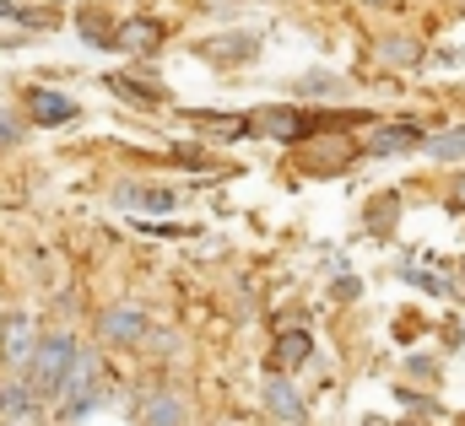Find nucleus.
Instances as JSON below:
<instances>
[{"mask_svg": "<svg viewBox=\"0 0 465 426\" xmlns=\"http://www.w3.org/2000/svg\"><path fill=\"white\" fill-rule=\"evenodd\" d=\"M141 426H190V400L179 389H152L141 400Z\"/></svg>", "mask_w": 465, "mask_h": 426, "instance_id": "obj_9", "label": "nucleus"}, {"mask_svg": "<svg viewBox=\"0 0 465 426\" xmlns=\"http://www.w3.org/2000/svg\"><path fill=\"white\" fill-rule=\"evenodd\" d=\"M104 400H109V378H104V367H98V356H93V351H82L54 405H60V411H65V416L76 421V416H93V411H98Z\"/></svg>", "mask_w": 465, "mask_h": 426, "instance_id": "obj_2", "label": "nucleus"}, {"mask_svg": "<svg viewBox=\"0 0 465 426\" xmlns=\"http://www.w3.org/2000/svg\"><path fill=\"white\" fill-rule=\"evenodd\" d=\"M422 151H428V157H439V162H460V157H465V124L439 130V135H422Z\"/></svg>", "mask_w": 465, "mask_h": 426, "instance_id": "obj_13", "label": "nucleus"}, {"mask_svg": "<svg viewBox=\"0 0 465 426\" xmlns=\"http://www.w3.org/2000/svg\"><path fill=\"white\" fill-rule=\"evenodd\" d=\"M98 334H104V345H146V314L119 303L98 319Z\"/></svg>", "mask_w": 465, "mask_h": 426, "instance_id": "obj_6", "label": "nucleus"}, {"mask_svg": "<svg viewBox=\"0 0 465 426\" xmlns=\"http://www.w3.org/2000/svg\"><path fill=\"white\" fill-rule=\"evenodd\" d=\"M450 206H455V211H465V179H455V189H450Z\"/></svg>", "mask_w": 465, "mask_h": 426, "instance_id": "obj_19", "label": "nucleus"}, {"mask_svg": "<svg viewBox=\"0 0 465 426\" xmlns=\"http://www.w3.org/2000/svg\"><path fill=\"white\" fill-rule=\"evenodd\" d=\"M114 206L119 211H179V195L163 184H119Z\"/></svg>", "mask_w": 465, "mask_h": 426, "instance_id": "obj_10", "label": "nucleus"}, {"mask_svg": "<svg viewBox=\"0 0 465 426\" xmlns=\"http://www.w3.org/2000/svg\"><path fill=\"white\" fill-rule=\"evenodd\" d=\"M71 119H76V103H71V98H60V92H49V87H27V124L60 130V124H71Z\"/></svg>", "mask_w": 465, "mask_h": 426, "instance_id": "obj_8", "label": "nucleus"}, {"mask_svg": "<svg viewBox=\"0 0 465 426\" xmlns=\"http://www.w3.org/2000/svg\"><path fill=\"white\" fill-rule=\"evenodd\" d=\"M309 351H314V334L309 329H287V334H276V345H271V373H292L298 362H309Z\"/></svg>", "mask_w": 465, "mask_h": 426, "instance_id": "obj_12", "label": "nucleus"}, {"mask_svg": "<svg viewBox=\"0 0 465 426\" xmlns=\"http://www.w3.org/2000/svg\"><path fill=\"white\" fill-rule=\"evenodd\" d=\"M16 130H22V124L11 119V108H0V146H11V140H16Z\"/></svg>", "mask_w": 465, "mask_h": 426, "instance_id": "obj_18", "label": "nucleus"}, {"mask_svg": "<svg viewBox=\"0 0 465 426\" xmlns=\"http://www.w3.org/2000/svg\"><path fill=\"white\" fill-rule=\"evenodd\" d=\"M379 60L384 65H411L417 60V44H379Z\"/></svg>", "mask_w": 465, "mask_h": 426, "instance_id": "obj_15", "label": "nucleus"}, {"mask_svg": "<svg viewBox=\"0 0 465 426\" xmlns=\"http://www.w3.org/2000/svg\"><path fill=\"white\" fill-rule=\"evenodd\" d=\"M0 324H5V314H0Z\"/></svg>", "mask_w": 465, "mask_h": 426, "instance_id": "obj_21", "label": "nucleus"}, {"mask_svg": "<svg viewBox=\"0 0 465 426\" xmlns=\"http://www.w3.org/2000/svg\"><path fill=\"white\" fill-rule=\"evenodd\" d=\"M254 124H260L265 135H276V140H303L309 130H320V124H325V113H298V108H265V113H254Z\"/></svg>", "mask_w": 465, "mask_h": 426, "instance_id": "obj_7", "label": "nucleus"}, {"mask_svg": "<svg viewBox=\"0 0 465 426\" xmlns=\"http://www.w3.org/2000/svg\"><path fill=\"white\" fill-rule=\"evenodd\" d=\"M406 373H411V378H433V373H439V362H428V356H411V362H406Z\"/></svg>", "mask_w": 465, "mask_h": 426, "instance_id": "obj_17", "label": "nucleus"}, {"mask_svg": "<svg viewBox=\"0 0 465 426\" xmlns=\"http://www.w3.org/2000/svg\"><path fill=\"white\" fill-rule=\"evenodd\" d=\"M260 400H265V411H271L282 426H309V405H303V394H298L282 373H271V378H265Z\"/></svg>", "mask_w": 465, "mask_h": 426, "instance_id": "obj_5", "label": "nucleus"}, {"mask_svg": "<svg viewBox=\"0 0 465 426\" xmlns=\"http://www.w3.org/2000/svg\"><path fill=\"white\" fill-rule=\"evenodd\" d=\"M114 44H119V49H130V54H146V49L157 44V22H124Z\"/></svg>", "mask_w": 465, "mask_h": 426, "instance_id": "obj_14", "label": "nucleus"}, {"mask_svg": "<svg viewBox=\"0 0 465 426\" xmlns=\"http://www.w3.org/2000/svg\"><path fill=\"white\" fill-rule=\"evenodd\" d=\"M33 345H38V329H33L27 314H16V319L0 324V367H5V373H27Z\"/></svg>", "mask_w": 465, "mask_h": 426, "instance_id": "obj_4", "label": "nucleus"}, {"mask_svg": "<svg viewBox=\"0 0 465 426\" xmlns=\"http://www.w3.org/2000/svg\"><path fill=\"white\" fill-rule=\"evenodd\" d=\"M303 92H309V98H314V92H320V98H336L341 87H336V76H309V82H303Z\"/></svg>", "mask_w": 465, "mask_h": 426, "instance_id": "obj_16", "label": "nucleus"}, {"mask_svg": "<svg viewBox=\"0 0 465 426\" xmlns=\"http://www.w3.org/2000/svg\"><path fill=\"white\" fill-rule=\"evenodd\" d=\"M217 426H238V421H217Z\"/></svg>", "mask_w": 465, "mask_h": 426, "instance_id": "obj_20", "label": "nucleus"}, {"mask_svg": "<svg viewBox=\"0 0 465 426\" xmlns=\"http://www.w3.org/2000/svg\"><path fill=\"white\" fill-rule=\"evenodd\" d=\"M38 394L27 389L22 373H5L0 378V426H38Z\"/></svg>", "mask_w": 465, "mask_h": 426, "instance_id": "obj_3", "label": "nucleus"}, {"mask_svg": "<svg viewBox=\"0 0 465 426\" xmlns=\"http://www.w3.org/2000/svg\"><path fill=\"white\" fill-rule=\"evenodd\" d=\"M76 356H82V345H76V334H65V329H54V334H38V345H33V362H27V389L38 394V405H54L60 400V389H65V378H71V367H76Z\"/></svg>", "mask_w": 465, "mask_h": 426, "instance_id": "obj_1", "label": "nucleus"}, {"mask_svg": "<svg viewBox=\"0 0 465 426\" xmlns=\"http://www.w3.org/2000/svg\"><path fill=\"white\" fill-rule=\"evenodd\" d=\"M411 146H422V124H379L368 140H362V151L368 157H395V151H411Z\"/></svg>", "mask_w": 465, "mask_h": 426, "instance_id": "obj_11", "label": "nucleus"}, {"mask_svg": "<svg viewBox=\"0 0 465 426\" xmlns=\"http://www.w3.org/2000/svg\"><path fill=\"white\" fill-rule=\"evenodd\" d=\"M460 5H465V0H460Z\"/></svg>", "mask_w": 465, "mask_h": 426, "instance_id": "obj_22", "label": "nucleus"}]
</instances>
